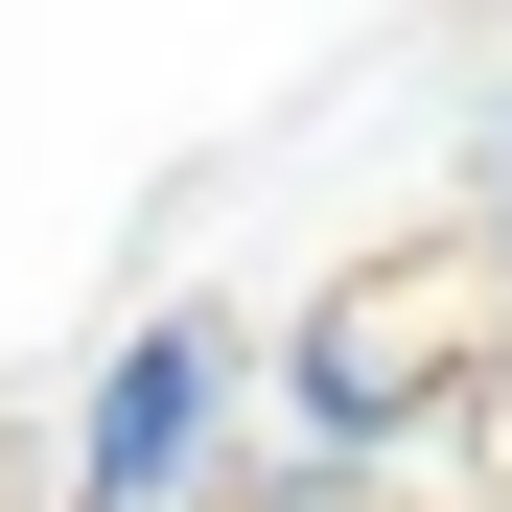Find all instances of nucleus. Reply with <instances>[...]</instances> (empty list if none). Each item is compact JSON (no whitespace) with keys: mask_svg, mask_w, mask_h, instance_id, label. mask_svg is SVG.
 Instances as JSON below:
<instances>
[{"mask_svg":"<svg viewBox=\"0 0 512 512\" xmlns=\"http://www.w3.org/2000/svg\"><path fill=\"white\" fill-rule=\"evenodd\" d=\"M489 280H303L256 326V489L233 512H419V466L489 443Z\"/></svg>","mask_w":512,"mask_h":512,"instance_id":"f257e3e1","label":"nucleus"},{"mask_svg":"<svg viewBox=\"0 0 512 512\" xmlns=\"http://www.w3.org/2000/svg\"><path fill=\"white\" fill-rule=\"evenodd\" d=\"M466 280H489V326H512V94H489V140H466Z\"/></svg>","mask_w":512,"mask_h":512,"instance_id":"7ed1b4c3","label":"nucleus"},{"mask_svg":"<svg viewBox=\"0 0 512 512\" xmlns=\"http://www.w3.org/2000/svg\"><path fill=\"white\" fill-rule=\"evenodd\" d=\"M256 489V326L233 303H140L94 373H70L47 512H233Z\"/></svg>","mask_w":512,"mask_h":512,"instance_id":"f03ea898","label":"nucleus"}]
</instances>
